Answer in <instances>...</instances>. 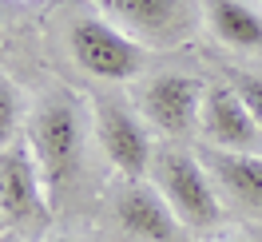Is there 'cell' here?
I'll return each instance as SVG.
<instances>
[{"label":"cell","mask_w":262,"mask_h":242,"mask_svg":"<svg viewBox=\"0 0 262 242\" xmlns=\"http://www.w3.org/2000/svg\"><path fill=\"white\" fill-rule=\"evenodd\" d=\"M199 135L214 151H234V155H262V127L243 103V96L227 80L207 83L203 115H199Z\"/></svg>","instance_id":"8992f818"},{"label":"cell","mask_w":262,"mask_h":242,"mask_svg":"<svg viewBox=\"0 0 262 242\" xmlns=\"http://www.w3.org/2000/svg\"><path fill=\"white\" fill-rule=\"evenodd\" d=\"M83 143H88V127H83V103L68 87H56L36 103L32 123H28V151L36 159L48 207H56L83 167Z\"/></svg>","instance_id":"6da1fadb"},{"label":"cell","mask_w":262,"mask_h":242,"mask_svg":"<svg viewBox=\"0 0 262 242\" xmlns=\"http://www.w3.org/2000/svg\"><path fill=\"white\" fill-rule=\"evenodd\" d=\"M254 4H258V8H262V0H254Z\"/></svg>","instance_id":"2e32d148"},{"label":"cell","mask_w":262,"mask_h":242,"mask_svg":"<svg viewBox=\"0 0 262 242\" xmlns=\"http://www.w3.org/2000/svg\"><path fill=\"white\" fill-rule=\"evenodd\" d=\"M44 210H48V194L28 143L4 147L0 151V214L8 223H28Z\"/></svg>","instance_id":"30bf717a"},{"label":"cell","mask_w":262,"mask_h":242,"mask_svg":"<svg viewBox=\"0 0 262 242\" xmlns=\"http://www.w3.org/2000/svg\"><path fill=\"white\" fill-rule=\"evenodd\" d=\"M199 159L211 171L223 203L230 210L246 214V218H258L262 223V155H234V151L203 147Z\"/></svg>","instance_id":"9c48e42d"},{"label":"cell","mask_w":262,"mask_h":242,"mask_svg":"<svg viewBox=\"0 0 262 242\" xmlns=\"http://www.w3.org/2000/svg\"><path fill=\"white\" fill-rule=\"evenodd\" d=\"M227 83L243 96V103L250 107V115L258 119V127H262V76H250V72H227Z\"/></svg>","instance_id":"4fadbf2b"},{"label":"cell","mask_w":262,"mask_h":242,"mask_svg":"<svg viewBox=\"0 0 262 242\" xmlns=\"http://www.w3.org/2000/svg\"><path fill=\"white\" fill-rule=\"evenodd\" d=\"M96 139L103 155L123 179H147L155 147L143 127V115L127 112V103L119 99H99L96 103Z\"/></svg>","instance_id":"52a82bcc"},{"label":"cell","mask_w":262,"mask_h":242,"mask_svg":"<svg viewBox=\"0 0 262 242\" xmlns=\"http://www.w3.org/2000/svg\"><path fill=\"white\" fill-rule=\"evenodd\" d=\"M68 52L88 76L107 83L135 80L143 68V48L119 32L112 20H103L96 8L68 20Z\"/></svg>","instance_id":"277c9868"},{"label":"cell","mask_w":262,"mask_h":242,"mask_svg":"<svg viewBox=\"0 0 262 242\" xmlns=\"http://www.w3.org/2000/svg\"><path fill=\"white\" fill-rule=\"evenodd\" d=\"M0 242H20V238L12 234V230H0Z\"/></svg>","instance_id":"9a60e30c"},{"label":"cell","mask_w":262,"mask_h":242,"mask_svg":"<svg viewBox=\"0 0 262 242\" xmlns=\"http://www.w3.org/2000/svg\"><path fill=\"white\" fill-rule=\"evenodd\" d=\"M151 183L159 187L167 207L175 210L179 226L187 230H219L227 218V203L214 187L211 171L203 167L199 151H183V147H163L151 159Z\"/></svg>","instance_id":"7a4b0ae2"},{"label":"cell","mask_w":262,"mask_h":242,"mask_svg":"<svg viewBox=\"0 0 262 242\" xmlns=\"http://www.w3.org/2000/svg\"><path fill=\"white\" fill-rule=\"evenodd\" d=\"M203 96L207 83L191 72H159L135 87V107L143 115V123L163 131L171 139H183L199 127L203 115Z\"/></svg>","instance_id":"5b68a950"},{"label":"cell","mask_w":262,"mask_h":242,"mask_svg":"<svg viewBox=\"0 0 262 242\" xmlns=\"http://www.w3.org/2000/svg\"><path fill=\"white\" fill-rule=\"evenodd\" d=\"M0 223H4V214H0Z\"/></svg>","instance_id":"ac0fdd59"},{"label":"cell","mask_w":262,"mask_h":242,"mask_svg":"<svg viewBox=\"0 0 262 242\" xmlns=\"http://www.w3.org/2000/svg\"><path fill=\"white\" fill-rule=\"evenodd\" d=\"M139 48L175 52L191 44L203 24V0H88Z\"/></svg>","instance_id":"3957f363"},{"label":"cell","mask_w":262,"mask_h":242,"mask_svg":"<svg viewBox=\"0 0 262 242\" xmlns=\"http://www.w3.org/2000/svg\"><path fill=\"white\" fill-rule=\"evenodd\" d=\"M44 242H83V238H72V234H56V238H44Z\"/></svg>","instance_id":"5bb4252c"},{"label":"cell","mask_w":262,"mask_h":242,"mask_svg":"<svg viewBox=\"0 0 262 242\" xmlns=\"http://www.w3.org/2000/svg\"><path fill=\"white\" fill-rule=\"evenodd\" d=\"M112 207L123 230H131L147 242H175L179 218H175V210L167 207V199L159 194V187L151 179H123Z\"/></svg>","instance_id":"ba28073f"},{"label":"cell","mask_w":262,"mask_h":242,"mask_svg":"<svg viewBox=\"0 0 262 242\" xmlns=\"http://www.w3.org/2000/svg\"><path fill=\"white\" fill-rule=\"evenodd\" d=\"M234 242H246V238H234Z\"/></svg>","instance_id":"e0dca14e"},{"label":"cell","mask_w":262,"mask_h":242,"mask_svg":"<svg viewBox=\"0 0 262 242\" xmlns=\"http://www.w3.org/2000/svg\"><path fill=\"white\" fill-rule=\"evenodd\" d=\"M203 24L234 52H262V8L254 0H203Z\"/></svg>","instance_id":"8fae6325"},{"label":"cell","mask_w":262,"mask_h":242,"mask_svg":"<svg viewBox=\"0 0 262 242\" xmlns=\"http://www.w3.org/2000/svg\"><path fill=\"white\" fill-rule=\"evenodd\" d=\"M20 115H24V96L12 80H0V151L16 143Z\"/></svg>","instance_id":"7c38bea8"}]
</instances>
